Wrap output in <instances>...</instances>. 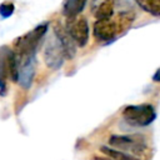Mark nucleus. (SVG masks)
Here are the masks:
<instances>
[{"mask_svg":"<svg viewBox=\"0 0 160 160\" xmlns=\"http://www.w3.org/2000/svg\"><path fill=\"white\" fill-rule=\"evenodd\" d=\"M49 30V22H42L30 30L29 32L19 36L14 41V52L18 59H22L30 55H35L40 45V41Z\"/></svg>","mask_w":160,"mask_h":160,"instance_id":"f257e3e1","label":"nucleus"},{"mask_svg":"<svg viewBox=\"0 0 160 160\" xmlns=\"http://www.w3.org/2000/svg\"><path fill=\"white\" fill-rule=\"evenodd\" d=\"M110 148H114L116 150L131 154L134 156H140L144 155L149 146L146 144V140L139 135V134H132V135H119V134H114L109 138L108 140Z\"/></svg>","mask_w":160,"mask_h":160,"instance_id":"f03ea898","label":"nucleus"},{"mask_svg":"<svg viewBox=\"0 0 160 160\" xmlns=\"http://www.w3.org/2000/svg\"><path fill=\"white\" fill-rule=\"evenodd\" d=\"M19 60L12 49L8 45L0 48V95L6 94V80L10 79L12 82L18 81Z\"/></svg>","mask_w":160,"mask_h":160,"instance_id":"7ed1b4c3","label":"nucleus"},{"mask_svg":"<svg viewBox=\"0 0 160 160\" xmlns=\"http://www.w3.org/2000/svg\"><path fill=\"white\" fill-rule=\"evenodd\" d=\"M122 118L131 126L144 128L156 119V110L151 104L128 105L122 110Z\"/></svg>","mask_w":160,"mask_h":160,"instance_id":"20e7f679","label":"nucleus"},{"mask_svg":"<svg viewBox=\"0 0 160 160\" xmlns=\"http://www.w3.org/2000/svg\"><path fill=\"white\" fill-rule=\"evenodd\" d=\"M65 49L64 45L56 34V31L52 29L51 34L48 36L44 44V60L48 68L51 70H59L64 61H65Z\"/></svg>","mask_w":160,"mask_h":160,"instance_id":"39448f33","label":"nucleus"},{"mask_svg":"<svg viewBox=\"0 0 160 160\" xmlns=\"http://www.w3.org/2000/svg\"><path fill=\"white\" fill-rule=\"evenodd\" d=\"M65 31L68 35L71 38L75 45L84 48L88 41H89V24L88 20L84 16H74V18H68L66 28Z\"/></svg>","mask_w":160,"mask_h":160,"instance_id":"423d86ee","label":"nucleus"},{"mask_svg":"<svg viewBox=\"0 0 160 160\" xmlns=\"http://www.w3.org/2000/svg\"><path fill=\"white\" fill-rule=\"evenodd\" d=\"M19 60V69H18V81L19 85L28 90L31 88L34 76H35V70H36V54L30 55Z\"/></svg>","mask_w":160,"mask_h":160,"instance_id":"0eeeda50","label":"nucleus"},{"mask_svg":"<svg viewBox=\"0 0 160 160\" xmlns=\"http://www.w3.org/2000/svg\"><path fill=\"white\" fill-rule=\"evenodd\" d=\"M92 34L98 41L101 42H110L115 40V38L120 34L116 21L111 19L96 20L92 26Z\"/></svg>","mask_w":160,"mask_h":160,"instance_id":"6e6552de","label":"nucleus"},{"mask_svg":"<svg viewBox=\"0 0 160 160\" xmlns=\"http://www.w3.org/2000/svg\"><path fill=\"white\" fill-rule=\"evenodd\" d=\"M91 11L96 20L111 19L114 14L112 0H91Z\"/></svg>","mask_w":160,"mask_h":160,"instance_id":"1a4fd4ad","label":"nucleus"},{"mask_svg":"<svg viewBox=\"0 0 160 160\" xmlns=\"http://www.w3.org/2000/svg\"><path fill=\"white\" fill-rule=\"evenodd\" d=\"M88 0H64L62 2V14L66 18L78 16L85 8Z\"/></svg>","mask_w":160,"mask_h":160,"instance_id":"9d476101","label":"nucleus"},{"mask_svg":"<svg viewBox=\"0 0 160 160\" xmlns=\"http://www.w3.org/2000/svg\"><path fill=\"white\" fill-rule=\"evenodd\" d=\"M100 151H102L105 155H108V158L111 159V160H141L138 156H134L131 154H128V152L116 150V149L110 148V146H101L100 148Z\"/></svg>","mask_w":160,"mask_h":160,"instance_id":"9b49d317","label":"nucleus"},{"mask_svg":"<svg viewBox=\"0 0 160 160\" xmlns=\"http://www.w3.org/2000/svg\"><path fill=\"white\" fill-rule=\"evenodd\" d=\"M135 2L152 16L160 15V0H135Z\"/></svg>","mask_w":160,"mask_h":160,"instance_id":"f8f14e48","label":"nucleus"},{"mask_svg":"<svg viewBox=\"0 0 160 160\" xmlns=\"http://www.w3.org/2000/svg\"><path fill=\"white\" fill-rule=\"evenodd\" d=\"M15 6L12 2H2L0 5V16L2 19H8L14 14Z\"/></svg>","mask_w":160,"mask_h":160,"instance_id":"ddd939ff","label":"nucleus"},{"mask_svg":"<svg viewBox=\"0 0 160 160\" xmlns=\"http://www.w3.org/2000/svg\"><path fill=\"white\" fill-rule=\"evenodd\" d=\"M92 160H111V159H109V158H104V156H95Z\"/></svg>","mask_w":160,"mask_h":160,"instance_id":"4468645a","label":"nucleus"},{"mask_svg":"<svg viewBox=\"0 0 160 160\" xmlns=\"http://www.w3.org/2000/svg\"><path fill=\"white\" fill-rule=\"evenodd\" d=\"M159 72H160V71L156 70V72H155V75H154V81H156V82L159 81Z\"/></svg>","mask_w":160,"mask_h":160,"instance_id":"2eb2a0df","label":"nucleus"}]
</instances>
